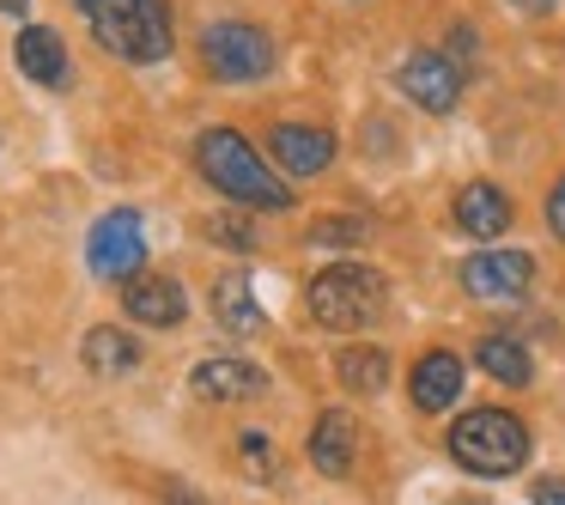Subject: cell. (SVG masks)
<instances>
[{
  "instance_id": "7c38bea8",
  "label": "cell",
  "mask_w": 565,
  "mask_h": 505,
  "mask_svg": "<svg viewBox=\"0 0 565 505\" xmlns=\"http://www.w3.org/2000/svg\"><path fill=\"white\" fill-rule=\"evenodd\" d=\"M353 451H359V420L347 408H322L317 427H310V463L322 475H347L353 469Z\"/></svg>"
},
{
  "instance_id": "9c48e42d",
  "label": "cell",
  "mask_w": 565,
  "mask_h": 505,
  "mask_svg": "<svg viewBox=\"0 0 565 505\" xmlns=\"http://www.w3.org/2000/svg\"><path fill=\"white\" fill-rule=\"evenodd\" d=\"M122 305H128V317L147 323V329H177V323L189 317V293L171 274H135V281L122 286Z\"/></svg>"
},
{
  "instance_id": "484cf974",
  "label": "cell",
  "mask_w": 565,
  "mask_h": 505,
  "mask_svg": "<svg viewBox=\"0 0 565 505\" xmlns=\"http://www.w3.org/2000/svg\"><path fill=\"white\" fill-rule=\"evenodd\" d=\"M31 0H0V13H25Z\"/></svg>"
},
{
  "instance_id": "3957f363",
  "label": "cell",
  "mask_w": 565,
  "mask_h": 505,
  "mask_svg": "<svg viewBox=\"0 0 565 505\" xmlns=\"http://www.w3.org/2000/svg\"><path fill=\"white\" fill-rule=\"evenodd\" d=\"M450 456L468 469V475H516L529 456V432L516 414H504V408H468L462 420L450 427Z\"/></svg>"
},
{
  "instance_id": "e0dca14e",
  "label": "cell",
  "mask_w": 565,
  "mask_h": 505,
  "mask_svg": "<svg viewBox=\"0 0 565 505\" xmlns=\"http://www.w3.org/2000/svg\"><path fill=\"white\" fill-rule=\"evenodd\" d=\"M213 317H220V329H232V335H256L262 329V305L249 298L244 274H220V286H213Z\"/></svg>"
},
{
  "instance_id": "ffe728a7",
  "label": "cell",
  "mask_w": 565,
  "mask_h": 505,
  "mask_svg": "<svg viewBox=\"0 0 565 505\" xmlns=\"http://www.w3.org/2000/svg\"><path fill=\"white\" fill-rule=\"evenodd\" d=\"M237 451H244V463H249V475H256V481L274 475V451H268V439H262V432H244V439H237Z\"/></svg>"
},
{
  "instance_id": "2e32d148",
  "label": "cell",
  "mask_w": 565,
  "mask_h": 505,
  "mask_svg": "<svg viewBox=\"0 0 565 505\" xmlns=\"http://www.w3.org/2000/svg\"><path fill=\"white\" fill-rule=\"evenodd\" d=\"M456 390H462V359L456 354H426L414 366V408L438 414V408L456 402Z\"/></svg>"
},
{
  "instance_id": "7a4b0ae2",
  "label": "cell",
  "mask_w": 565,
  "mask_h": 505,
  "mask_svg": "<svg viewBox=\"0 0 565 505\" xmlns=\"http://www.w3.org/2000/svg\"><path fill=\"white\" fill-rule=\"evenodd\" d=\"M92 38L122 62H164L171 55V0H86Z\"/></svg>"
},
{
  "instance_id": "44dd1931",
  "label": "cell",
  "mask_w": 565,
  "mask_h": 505,
  "mask_svg": "<svg viewBox=\"0 0 565 505\" xmlns=\"http://www.w3.org/2000/svg\"><path fill=\"white\" fill-rule=\"evenodd\" d=\"M310 238H317V244H359V238H365V225L347 220V213H341V220H322Z\"/></svg>"
},
{
  "instance_id": "603a6c76",
  "label": "cell",
  "mask_w": 565,
  "mask_h": 505,
  "mask_svg": "<svg viewBox=\"0 0 565 505\" xmlns=\"http://www.w3.org/2000/svg\"><path fill=\"white\" fill-rule=\"evenodd\" d=\"M547 225H553V238H565V177L553 183V196H547Z\"/></svg>"
},
{
  "instance_id": "4fadbf2b",
  "label": "cell",
  "mask_w": 565,
  "mask_h": 505,
  "mask_svg": "<svg viewBox=\"0 0 565 505\" xmlns=\"http://www.w3.org/2000/svg\"><path fill=\"white\" fill-rule=\"evenodd\" d=\"M274 159L292 177H317V171H329V159H334V135L329 128H310V123H280L274 128Z\"/></svg>"
},
{
  "instance_id": "52a82bcc",
  "label": "cell",
  "mask_w": 565,
  "mask_h": 505,
  "mask_svg": "<svg viewBox=\"0 0 565 505\" xmlns=\"http://www.w3.org/2000/svg\"><path fill=\"white\" fill-rule=\"evenodd\" d=\"M189 390L201 396V402H256L262 390H268V371L249 366V359H201L195 371H189Z\"/></svg>"
},
{
  "instance_id": "ba28073f",
  "label": "cell",
  "mask_w": 565,
  "mask_h": 505,
  "mask_svg": "<svg viewBox=\"0 0 565 505\" xmlns=\"http://www.w3.org/2000/svg\"><path fill=\"white\" fill-rule=\"evenodd\" d=\"M402 92L419 104V111L444 116V111H456V98H462V74H456V62L419 50V55H407V62H402Z\"/></svg>"
},
{
  "instance_id": "8fae6325",
  "label": "cell",
  "mask_w": 565,
  "mask_h": 505,
  "mask_svg": "<svg viewBox=\"0 0 565 505\" xmlns=\"http://www.w3.org/2000/svg\"><path fill=\"white\" fill-rule=\"evenodd\" d=\"M13 62H19V74H25V80H38V86H50V92L67 86V43L55 38L50 25H25V31H19Z\"/></svg>"
},
{
  "instance_id": "5b68a950",
  "label": "cell",
  "mask_w": 565,
  "mask_h": 505,
  "mask_svg": "<svg viewBox=\"0 0 565 505\" xmlns=\"http://www.w3.org/2000/svg\"><path fill=\"white\" fill-rule=\"evenodd\" d=\"M201 62L225 86H256L274 74V38L249 19H220V25L201 31Z\"/></svg>"
},
{
  "instance_id": "30bf717a",
  "label": "cell",
  "mask_w": 565,
  "mask_h": 505,
  "mask_svg": "<svg viewBox=\"0 0 565 505\" xmlns=\"http://www.w3.org/2000/svg\"><path fill=\"white\" fill-rule=\"evenodd\" d=\"M529 274H535V262L523 250H480V256L462 262V286L475 298H516L529 286Z\"/></svg>"
},
{
  "instance_id": "9a60e30c",
  "label": "cell",
  "mask_w": 565,
  "mask_h": 505,
  "mask_svg": "<svg viewBox=\"0 0 565 505\" xmlns=\"http://www.w3.org/2000/svg\"><path fill=\"white\" fill-rule=\"evenodd\" d=\"M79 354H86V371H98V378H128V371L140 366L135 335L116 329V323H98V329L79 341Z\"/></svg>"
},
{
  "instance_id": "ac0fdd59",
  "label": "cell",
  "mask_w": 565,
  "mask_h": 505,
  "mask_svg": "<svg viewBox=\"0 0 565 505\" xmlns=\"http://www.w3.org/2000/svg\"><path fill=\"white\" fill-rule=\"evenodd\" d=\"M334 371H341V383L353 396H377L383 383H390V354H383V347H347V354L334 359Z\"/></svg>"
},
{
  "instance_id": "8992f818",
  "label": "cell",
  "mask_w": 565,
  "mask_h": 505,
  "mask_svg": "<svg viewBox=\"0 0 565 505\" xmlns=\"http://www.w3.org/2000/svg\"><path fill=\"white\" fill-rule=\"evenodd\" d=\"M86 262L98 281H128V274L147 269V232H140V213L135 208H116L92 225L86 238Z\"/></svg>"
},
{
  "instance_id": "7402d4cb",
  "label": "cell",
  "mask_w": 565,
  "mask_h": 505,
  "mask_svg": "<svg viewBox=\"0 0 565 505\" xmlns=\"http://www.w3.org/2000/svg\"><path fill=\"white\" fill-rule=\"evenodd\" d=\"M213 238H220V244H232V250L256 244V232H244V220H213Z\"/></svg>"
},
{
  "instance_id": "d4e9b609",
  "label": "cell",
  "mask_w": 565,
  "mask_h": 505,
  "mask_svg": "<svg viewBox=\"0 0 565 505\" xmlns=\"http://www.w3.org/2000/svg\"><path fill=\"white\" fill-rule=\"evenodd\" d=\"M511 13H529V19H541V13H553V0H504Z\"/></svg>"
},
{
  "instance_id": "277c9868",
  "label": "cell",
  "mask_w": 565,
  "mask_h": 505,
  "mask_svg": "<svg viewBox=\"0 0 565 505\" xmlns=\"http://www.w3.org/2000/svg\"><path fill=\"white\" fill-rule=\"evenodd\" d=\"M305 305L322 329H365L383 311V274L365 262H334L305 286Z\"/></svg>"
},
{
  "instance_id": "cb8c5ba5",
  "label": "cell",
  "mask_w": 565,
  "mask_h": 505,
  "mask_svg": "<svg viewBox=\"0 0 565 505\" xmlns=\"http://www.w3.org/2000/svg\"><path fill=\"white\" fill-rule=\"evenodd\" d=\"M535 505H565V481H541V487H535Z\"/></svg>"
},
{
  "instance_id": "5bb4252c",
  "label": "cell",
  "mask_w": 565,
  "mask_h": 505,
  "mask_svg": "<svg viewBox=\"0 0 565 505\" xmlns=\"http://www.w3.org/2000/svg\"><path fill=\"white\" fill-rule=\"evenodd\" d=\"M456 225H462L468 238H499L504 225H511V201H504L499 183H468L462 196H456Z\"/></svg>"
},
{
  "instance_id": "d6986e66",
  "label": "cell",
  "mask_w": 565,
  "mask_h": 505,
  "mask_svg": "<svg viewBox=\"0 0 565 505\" xmlns=\"http://www.w3.org/2000/svg\"><path fill=\"white\" fill-rule=\"evenodd\" d=\"M475 359H480V371H492L499 383H529V347H516L511 335H487Z\"/></svg>"
},
{
  "instance_id": "6da1fadb",
  "label": "cell",
  "mask_w": 565,
  "mask_h": 505,
  "mask_svg": "<svg viewBox=\"0 0 565 505\" xmlns=\"http://www.w3.org/2000/svg\"><path fill=\"white\" fill-rule=\"evenodd\" d=\"M195 165L225 201H244V208H262V213H286L292 208V189L262 165V152L249 147L237 128H207L195 140Z\"/></svg>"
}]
</instances>
